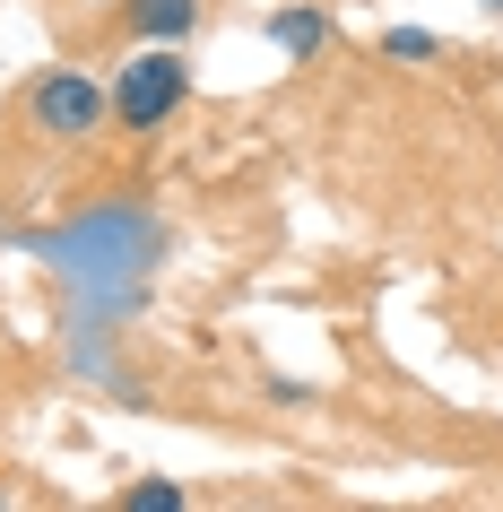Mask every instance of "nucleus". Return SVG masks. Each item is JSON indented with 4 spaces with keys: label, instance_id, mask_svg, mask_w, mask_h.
<instances>
[{
    "label": "nucleus",
    "instance_id": "obj_5",
    "mask_svg": "<svg viewBox=\"0 0 503 512\" xmlns=\"http://www.w3.org/2000/svg\"><path fill=\"white\" fill-rule=\"evenodd\" d=\"M382 53H391V61H434L443 44H434V35H417V27H391V35H382Z\"/></svg>",
    "mask_w": 503,
    "mask_h": 512
},
{
    "label": "nucleus",
    "instance_id": "obj_2",
    "mask_svg": "<svg viewBox=\"0 0 503 512\" xmlns=\"http://www.w3.org/2000/svg\"><path fill=\"white\" fill-rule=\"evenodd\" d=\"M191 96V61L174 44H139V61H122L113 79V131H165Z\"/></svg>",
    "mask_w": 503,
    "mask_h": 512
},
{
    "label": "nucleus",
    "instance_id": "obj_1",
    "mask_svg": "<svg viewBox=\"0 0 503 512\" xmlns=\"http://www.w3.org/2000/svg\"><path fill=\"white\" fill-rule=\"evenodd\" d=\"M105 122H113V87L87 79V70H44L27 87V131L53 139V148H87Z\"/></svg>",
    "mask_w": 503,
    "mask_h": 512
},
{
    "label": "nucleus",
    "instance_id": "obj_8",
    "mask_svg": "<svg viewBox=\"0 0 503 512\" xmlns=\"http://www.w3.org/2000/svg\"><path fill=\"white\" fill-rule=\"evenodd\" d=\"M486 9H503V0H486Z\"/></svg>",
    "mask_w": 503,
    "mask_h": 512
},
{
    "label": "nucleus",
    "instance_id": "obj_6",
    "mask_svg": "<svg viewBox=\"0 0 503 512\" xmlns=\"http://www.w3.org/2000/svg\"><path fill=\"white\" fill-rule=\"evenodd\" d=\"M183 504V486H131V495H122V512H174Z\"/></svg>",
    "mask_w": 503,
    "mask_h": 512
},
{
    "label": "nucleus",
    "instance_id": "obj_3",
    "mask_svg": "<svg viewBox=\"0 0 503 512\" xmlns=\"http://www.w3.org/2000/svg\"><path fill=\"white\" fill-rule=\"evenodd\" d=\"M131 9V35L139 44H183L200 27V0H122Z\"/></svg>",
    "mask_w": 503,
    "mask_h": 512
},
{
    "label": "nucleus",
    "instance_id": "obj_4",
    "mask_svg": "<svg viewBox=\"0 0 503 512\" xmlns=\"http://www.w3.org/2000/svg\"><path fill=\"white\" fill-rule=\"evenodd\" d=\"M269 44H278V53H321V44H330V18H321V9H278V18H269Z\"/></svg>",
    "mask_w": 503,
    "mask_h": 512
},
{
    "label": "nucleus",
    "instance_id": "obj_7",
    "mask_svg": "<svg viewBox=\"0 0 503 512\" xmlns=\"http://www.w3.org/2000/svg\"><path fill=\"white\" fill-rule=\"evenodd\" d=\"M87 9H122V0H87Z\"/></svg>",
    "mask_w": 503,
    "mask_h": 512
}]
</instances>
